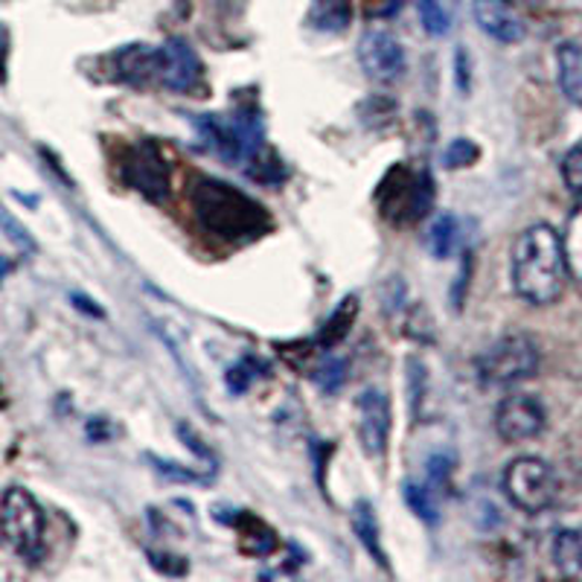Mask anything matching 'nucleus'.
<instances>
[{
  "label": "nucleus",
  "instance_id": "9b49d317",
  "mask_svg": "<svg viewBox=\"0 0 582 582\" xmlns=\"http://www.w3.org/2000/svg\"><path fill=\"white\" fill-rule=\"evenodd\" d=\"M359 436L370 458H384L391 440V402L379 388H368L359 397Z\"/></svg>",
  "mask_w": 582,
  "mask_h": 582
},
{
  "label": "nucleus",
  "instance_id": "1a4fd4ad",
  "mask_svg": "<svg viewBox=\"0 0 582 582\" xmlns=\"http://www.w3.org/2000/svg\"><path fill=\"white\" fill-rule=\"evenodd\" d=\"M548 411H544L542 399L533 393H513V397L501 399L499 411H495V431L504 443H524L533 440L544 431Z\"/></svg>",
  "mask_w": 582,
  "mask_h": 582
},
{
  "label": "nucleus",
  "instance_id": "bb28decb",
  "mask_svg": "<svg viewBox=\"0 0 582 582\" xmlns=\"http://www.w3.org/2000/svg\"><path fill=\"white\" fill-rule=\"evenodd\" d=\"M478 158H481V149H478V143H472L469 138H458L449 143V149H445L443 163L449 169H466V167H472Z\"/></svg>",
  "mask_w": 582,
  "mask_h": 582
},
{
  "label": "nucleus",
  "instance_id": "4be33fe9",
  "mask_svg": "<svg viewBox=\"0 0 582 582\" xmlns=\"http://www.w3.org/2000/svg\"><path fill=\"white\" fill-rule=\"evenodd\" d=\"M562 245H565V260H568V274L574 277L582 289V199L576 204V210L568 219V230L562 237Z\"/></svg>",
  "mask_w": 582,
  "mask_h": 582
},
{
  "label": "nucleus",
  "instance_id": "b1692460",
  "mask_svg": "<svg viewBox=\"0 0 582 582\" xmlns=\"http://www.w3.org/2000/svg\"><path fill=\"white\" fill-rule=\"evenodd\" d=\"M347 373H350V364H347V359L330 353V355H323L321 364L312 370V379L323 393H335L344 388Z\"/></svg>",
  "mask_w": 582,
  "mask_h": 582
},
{
  "label": "nucleus",
  "instance_id": "20e7f679",
  "mask_svg": "<svg viewBox=\"0 0 582 582\" xmlns=\"http://www.w3.org/2000/svg\"><path fill=\"white\" fill-rule=\"evenodd\" d=\"M379 210L388 222L393 224H414L422 215L431 213L434 204V181L429 169L393 167L382 178V184L375 190Z\"/></svg>",
  "mask_w": 582,
  "mask_h": 582
},
{
  "label": "nucleus",
  "instance_id": "f704fd0d",
  "mask_svg": "<svg viewBox=\"0 0 582 582\" xmlns=\"http://www.w3.org/2000/svg\"><path fill=\"white\" fill-rule=\"evenodd\" d=\"M73 303H77V307L82 309V312L93 314V318H102V309L93 307V300H88V298H84V294H73Z\"/></svg>",
  "mask_w": 582,
  "mask_h": 582
},
{
  "label": "nucleus",
  "instance_id": "f03ea898",
  "mask_svg": "<svg viewBox=\"0 0 582 582\" xmlns=\"http://www.w3.org/2000/svg\"><path fill=\"white\" fill-rule=\"evenodd\" d=\"M192 208L210 233H219L224 239L257 237L269 224L257 201L213 178H204L192 190Z\"/></svg>",
  "mask_w": 582,
  "mask_h": 582
},
{
  "label": "nucleus",
  "instance_id": "dca6fc26",
  "mask_svg": "<svg viewBox=\"0 0 582 582\" xmlns=\"http://www.w3.org/2000/svg\"><path fill=\"white\" fill-rule=\"evenodd\" d=\"M307 21L312 30L341 36L353 23V0H312Z\"/></svg>",
  "mask_w": 582,
  "mask_h": 582
},
{
  "label": "nucleus",
  "instance_id": "0eeeda50",
  "mask_svg": "<svg viewBox=\"0 0 582 582\" xmlns=\"http://www.w3.org/2000/svg\"><path fill=\"white\" fill-rule=\"evenodd\" d=\"M539 344L530 335H504L478 359V379L490 388H510L533 379L539 370Z\"/></svg>",
  "mask_w": 582,
  "mask_h": 582
},
{
  "label": "nucleus",
  "instance_id": "c756f323",
  "mask_svg": "<svg viewBox=\"0 0 582 582\" xmlns=\"http://www.w3.org/2000/svg\"><path fill=\"white\" fill-rule=\"evenodd\" d=\"M149 460L154 463V469L161 472V475L167 478H175V481H208V478L201 475V472H195V469H184L181 463H169V460H161V458H154V454H149Z\"/></svg>",
  "mask_w": 582,
  "mask_h": 582
},
{
  "label": "nucleus",
  "instance_id": "f3484780",
  "mask_svg": "<svg viewBox=\"0 0 582 582\" xmlns=\"http://www.w3.org/2000/svg\"><path fill=\"white\" fill-rule=\"evenodd\" d=\"M551 556L553 565L560 568L562 574H582V524L560 530V533L553 536Z\"/></svg>",
  "mask_w": 582,
  "mask_h": 582
},
{
  "label": "nucleus",
  "instance_id": "cd10ccee",
  "mask_svg": "<svg viewBox=\"0 0 582 582\" xmlns=\"http://www.w3.org/2000/svg\"><path fill=\"white\" fill-rule=\"evenodd\" d=\"M0 228H3V233H7L9 242H12L18 251H23V253L36 251V242H32V237L27 233V228H23V224L18 222L16 215L9 213L7 208H0Z\"/></svg>",
  "mask_w": 582,
  "mask_h": 582
},
{
  "label": "nucleus",
  "instance_id": "c9c22d12",
  "mask_svg": "<svg viewBox=\"0 0 582 582\" xmlns=\"http://www.w3.org/2000/svg\"><path fill=\"white\" fill-rule=\"evenodd\" d=\"M466 274H469V260H463V269H460V283H458V291H454V307H463V285H466Z\"/></svg>",
  "mask_w": 582,
  "mask_h": 582
},
{
  "label": "nucleus",
  "instance_id": "473e14b6",
  "mask_svg": "<svg viewBox=\"0 0 582 582\" xmlns=\"http://www.w3.org/2000/svg\"><path fill=\"white\" fill-rule=\"evenodd\" d=\"M458 88L469 91V68H466V53L458 50Z\"/></svg>",
  "mask_w": 582,
  "mask_h": 582
},
{
  "label": "nucleus",
  "instance_id": "c85d7f7f",
  "mask_svg": "<svg viewBox=\"0 0 582 582\" xmlns=\"http://www.w3.org/2000/svg\"><path fill=\"white\" fill-rule=\"evenodd\" d=\"M562 181L576 199H582V146L568 149L565 158H562Z\"/></svg>",
  "mask_w": 582,
  "mask_h": 582
},
{
  "label": "nucleus",
  "instance_id": "2f4dec72",
  "mask_svg": "<svg viewBox=\"0 0 582 582\" xmlns=\"http://www.w3.org/2000/svg\"><path fill=\"white\" fill-rule=\"evenodd\" d=\"M449 472H452V463H449L445 454H434V458L429 460L431 483H436V486H445V478H449Z\"/></svg>",
  "mask_w": 582,
  "mask_h": 582
},
{
  "label": "nucleus",
  "instance_id": "72a5a7b5",
  "mask_svg": "<svg viewBox=\"0 0 582 582\" xmlns=\"http://www.w3.org/2000/svg\"><path fill=\"white\" fill-rule=\"evenodd\" d=\"M7 56H9V30L0 23V79H3V70H7Z\"/></svg>",
  "mask_w": 582,
  "mask_h": 582
},
{
  "label": "nucleus",
  "instance_id": "412c9836",
  "mask_svg": "<svg viewBox=\"0 0 582 582\" xmlns=\"http://www.w3.org/2000/svg\"><path fill=\"white\" fill-rule=\"evenodd\" d=\"M458 239H460L458 219H454L452 213L436 215L434 224H431L429 230L431 257H434V260H449V257L454 253V248H458Z\"/></svg>",
  "mask_w": 582,
  "mask_h": 582
},
{
  "label": "nucleus",
  "instance_id": "423d86ee",
  "mask_svg": "<svg viewBox=\"0 0 582 582\" xmlns=\"http://www.w3.org/2000/svg\"><path fill=\"white\" fill-rule=\"evenodd\" d=\"M0 539L27 562H39L44 553V513L21 486L7 490L0 501Z\"/></svg>",
  "mask_w": 582,
  "mask_h": 582
},
{
  "label": "nucleus",
  "instance_id": "e433bc0d",
  "mask_svg": "<svg viewBox=\"0 0 582 582\" xmlns=\"http://www.w3.org/2000/svg\"><path fill=\"white\" fill-rule=\"evenodd\" d=\"M7 274H9V260H3V257H0V280H3Z\"/></svg>",
  "mask_w": 582,
  "mask_h": 582
},
{
  "label": "nucleus",
  "instance_id": "a211bd4d",
  "mask_svg": "<svg viewBox=\"0 0 582 582\" xmlns=\"http://www.w3.org/2000/svg\"><path fill=\"white\" fill-rule=\"evenodd\" d=\"M239 551L248 556H269L277 551L274 530L253 515H239Z\"/></svg>",
  "mask_w": 582,
  "mask_h": 582
},
{
  "label": "nucleus",
  "instance_id": "2eb2a0df",
  "mask_svg": "<svg viewBox=\"0 0 582 582\" xmlns=\"http://www.w3.org/2000/svg\"><path fill=\"white\" fill-rule=\"evenodd\" d=\"M556 79L565 100L582 108V44L565 41L556 47Z\"/></svg>",
  "mask_w": 582,
  "mask_h": 582
},
{
  "label": "nucleus",
  "instance_id": "7c9ffc66",
  "mask_svg": "<svg viewBox=\"0 0 582 582\" xmlns=\"http://www.w3.org/2000/svg\"><path fill=\"white\" fill-rule=\"evenodd\" d=\"M408 391H411V405H414V414H417V405H420L422 399V388H425V370H422V364L417 359H408Z\"/></svg>",
  "mask_w": 582,
  "mask_h": 582
},
{
  "label": "nucleus",
  "instance_id": "4468645a",
  "mask_svg": "<svg viewBox=\"0 0 582 582\" xmlns=\"http://www.w3.org/2000/svg\"><path fill=\"white\" fill-rule=\"evenodd\" d=\"M117 77L131 84L158 82V47L129 44L114 56Z\"/></svg>",
  "mask_w": 582,
  "mask_h": 582
},
{
  "label": "nucleus",
  "instance_id": "f8f14e48",
  "mask_svg": "<svg viewBox=\"0 0 582 582\" xmlns=\"http://www.w3.org/2000/svg\"><path fill=\"white\" fill-rule=\"evenodd\" d=\"M201 79V62L184 39L158 47V82L169 91H192Z\"/></svg>",
  "mask_w": 582,
  "mask_h": 582
},
{
  "label": "nucleus",
  "instance_id": "a878e982",
  "mask_svg": "<svg viewBox=\"0 0 582 582\" xmlns=\"http://www.w3.org/2000/svg\"><path fill=\"white\" fill-rule=\"evenodd\" d=\"M417 12L429 36H445L449 32V12L443 9L440 0H417Z\"/></svg>",
  "mask_w": 582,
  "mask_h": 582
},
{
  "label": "nucleus",
  "instance_id": "393cba45",
  "mask_svg": "<svg viewBox=\"0 0 582 582\" xmlns=\"http://www.w3.org/2000/svg\"><path fill=\"white\" fill-rule=\"evenodd\" d=\"M265 373V364L260 359H253V355H245V359L233 361L224 373V384H228L230 393H245L260 375Z\"/></svg>",
  "mask_w": 582,
  "mask_h": 582
},
{
  "label": "nucleus",
  "instance_id": "ddd939ff",
  "mask_svg": "<svg viewBox=\"0 0 582 582\" xmlns=\"http://www.w3.org/2000/svg\"><path fill=\"white\" fill-rule=\"evenodd\" d=\"M472 16L478 27L501 44H519L528 36V27L515 16L510 0H472Z\"/></svg>",
  "mask_w": 582,
  "mask_h": 582
},
{
  "label": "nucleus",
  "instance_id": "5701e85b",
  "mask_svg": "<svg viewBox=\"0 0 582 582\" xmlns=\"http://www.w3.org/2000/svg\"><path fill=\"white\" fill-rule=\"evenodd\" d=\"M402 495H405V504L411 506V513H414L417 519L431 524V528L440 521V506H436L434 495H431V490L425 483L408 481L405 486H402Z\"/></svg>",
  "mask_w": 582,
  "mask_h": 582
},
{
  "label": "nucleus",
  "instance_id": "f257e3e1",
  "mask_svg": "<svg viewBox=\"0 0 582 582\" xmlns=\"http://www.w3.org/2000/svg\"><path fill=\"white\" fill-rule=\"evenodd\" d=\"M513 291L530 307H551L568 283V260L562 237L551 224H530L513 245L510 257Z\"/></svg>",
  "mask_w": 582,
  "mask_h": 582
},
{
  "label": "nucleus",
  "instance_id": "6ab92c4d",
  "mask_svg": "<svg viewBox=\"0 0 582 582\" xmlns=\"http://www.w3.org/2000/svg\"><path fill=\"white\" fill-rule=\"evenodd\" d=\"M353 528H355V536H359V542L370 551V556H373L379 565L388 568V556H384L382 542H379V524H375V515H373V506H370V501H359V504H355Z\"/></svg>",
  "mask_w": 582,
  "mask_h": 582
},
{
  "label": "nucleus",
  "instance_id": "6e6552de",
  "mask_svg": "<svg viewBox=\"0 0 582 582\" xmlns=\"http://www.w3.org/2000/svg\"><path fill=\"white\" fill-rule=\"evenodd\" d=\"M120 172H123L126 184L143 192L146 199L163 201L169 195V178H172L169 175V163L161 149L149 140L126 149Z\"/></svg>",
  "mask_w": 582,
  "mask_h": 582
},
{
  "label": "nucleus",
  "instance_id": "aec40b11",
  "mask_svg": "<svg viewBox=\"0 0 582 582\" xmlns=\"http://www.w3.org/2000/svg\"><path fill=\"white\" fill-rule=\"evenodd\" d=\"M355 314H359V298H355V294H350V298H344L341 303H338V309L332 312L330 321L323 323L321 330V344L327 347V350L341 344V341L350 335V327L355 323Z\"/></svg>",
  "mask_w": 582,
  "mask_h": 582
},
{
  "label": "nucleus",
  "instance_id": "9d476101",
  "mask_svg": "<svg viewBox=\"0 0 582 582\" xmlns=\"http://www.w3.org/2000/svg\"><path fill=\"white\" fill-rule=\"evenodd\" d=\"M359 62L373 82H397L405 73V50L391 32L368 30L359 41Z\"/></svg>",
  "mask_w": 582,
  "mask_h": 582
},
{
  "label": "nucleus",
  "instance_id": "39448f33",
  "mask_svg": "<svg viewBox=\"0 0 582 582\" xmlns=\"http://www.w3.org/2000/svg\"><path fill=\"white\" fill-rule=\"evenodd\" d=\"M501 490L521 513L536 515L553 506V501L560 495V478L548 460L524 454V458L506 463L504 475H501Z\"/></svg>",
  "mask_w": 582,
  "mask_h": 582
},
{
  "label": "nucleus",
  "instance_id": "7ed1b4c3",
  "mask_svg": "<svg viewBox=\"0 0 582 582\" xmlns=\"http://www.w3.org/2000/svg\"><path fill=\"white\" fill-rule=\"evenodd\" d=\"M192 126L199 129L201 140L210 152L219 154L224 163H248L260 158L265 143V126L253 111L237 114H199L192 117Z\"/></svg>",
  "mask_w": 582,
  "mask_h": 582
}]
</instances>
